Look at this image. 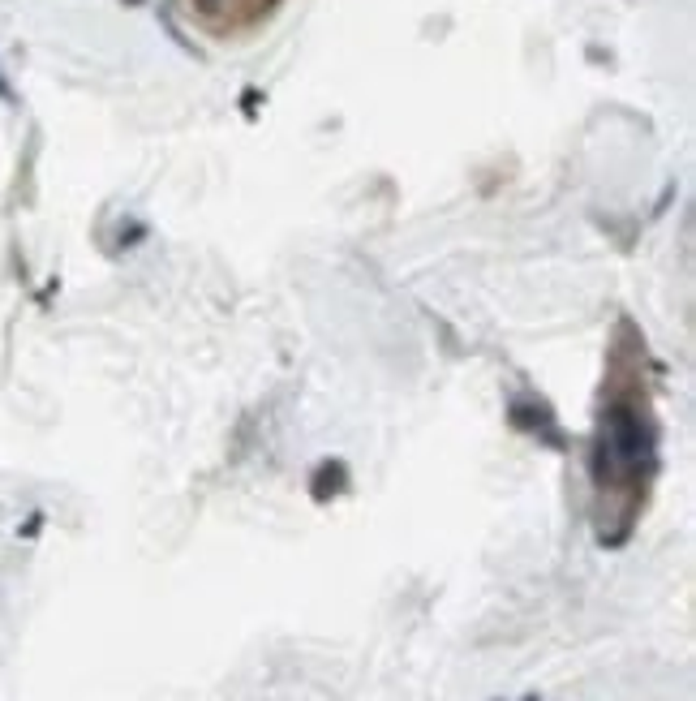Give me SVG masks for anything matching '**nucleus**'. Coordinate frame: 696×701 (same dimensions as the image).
I'll return each instance as SVG.
<instances>
[{
	"label": "nucleus",
	"mask_w": 696,
	"mask_h": 701,
	"mask_svg": "<svg viewBox=\"0 0 696 701\" xmlns=\"http://www.w3.org/2000/svg\"><path fill=\"white\" fill-rule=\"evenodd\" d=\"M181 5L202 35L232 44V39H250L254 31H263L284 0H181Z\"/></svg>",
	"instance_id": "f257e3e1"
}]
</instances>
